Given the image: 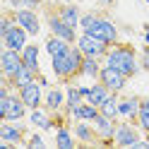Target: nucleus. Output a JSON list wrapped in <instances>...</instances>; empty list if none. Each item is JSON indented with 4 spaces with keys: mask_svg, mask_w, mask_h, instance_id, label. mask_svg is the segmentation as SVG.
Returning <instances> with one entry per match:
<instances>
[{
    "mask_svg": "<svg viewBox=\"0 0 149 149\" xmlns=\"http://www.w3.org/2000/svg\"><path fill=\"white\" fill-rule=\"evenodd\" d=\"M104 65H111L118 72H123L125 77H135L137 70L142 65L137 63V53L130 43H113L108 46V53L104 55Z\"/></svg>",
    "mask_w": 149,
    "mask_h": 149,
    "instance_id": "f257e3e1",
    "label": "nucleus"
},
{
    "mask_svg": "<svg viewBox=\"0 0 149 149\" xmlns=\"http://www.w3.org/2000/svg\"><path fill=\"white\" fill-rule=\"evenodd\" d=\"M82 60H84V53L79 51L77 43H72V48L68 53L51 58V65H53V72H55L58 79L70 82V79L77 77V74H82Z\"/></svg>",
    "mask_w": 149,
    "mask_h": 149,
    "instance_id": "f03ea898",
    "label": "nucleus"
},
{
    "mask_svg": "<svg viewBox=\"0 0 149 149\" xmlns=\"http://www.w3.org/2000/svg\"><path fill=\"white\" fill-rule=\"evenodd\" d=\"M26 108H29V106L22 101L19 91H17V94L0 96V120H12V123H17V120L24 118Z\"/></svg>",
    "mask_w": 149,
    "mask_h": 149,
    "instance_id": "7ed1b4c3",
    "label": "nucleus"
},
{
    "mask_svg": "<svg viewBox=\"0 0 149 149\" xmlns=\"http://www.w3.org/2000/svg\"><path fill=\"white\" fill-rule=\"evenodd\" d=\"M77 46H79V51L84 53V55L101 58V60H104V55L108 53V43L101 41V39H96V36L89 34V31H82V34L77 36Z\"/></svg>",
    "mask_w": 149,
    "mask_h": 149,
    "instance_id": "20e7f679",
    "label": "nucleus"
},
{
    "mask_svg": "<svg viewBox=\"0 0 149 149\" xmlns=\"http://www.w3.org/2000/svg\"><path fill=\"white\" fill-rule=\"evenodd\" d=\"M22 68H24L22 53H19V51H12V48H3V53H0V70H3V79L10 82Z\"/></svg>",
    "mask_w": 149,
    "mask_h": 149,
    "instance_id": "39448f33",
    "label": "nucleus"
},
{
    "mask_svg": "<svg viewBox=\"0 0 149 149\" xmlns=\"http://www.w3.org/2000/svg\"><path fill=\"white\" fill-rule=\"evenodd\" d=\"M46 24H48V29L53 36H60V39L70 41V43H77V29L70 26L68 22H63V17L58 12H48L46 15Z\"/></svg>",
    "mask_w": 149,
    "mask_h": 149,
    "instance_id": "423d86ee",
    "label": "nucleus"
},
{
    "mask_svg": "<svg viewBox=\"0 0 149 149\" xmlns=\"http://www.w3.org/2000/svg\"><path fill=\"white\" fill-rule=\"evenodd\" d=\"M89 34H94L96 39H101V41H106L108 46H113V43H118V39H120V34H118V26L108 19V17H104V15H99V19L94 22V26L89 29Z\"/></svg>",
    "mask_w": 149,
    "mask_h": 149,
    "instance_id": "0eeeda50",
    "label": "nucleus"
},
{
    "mask_svg": "<svg viewBox=\"0 0 149 149\" xmlns=\"http://www.w3.org/2000/svg\"><path fill=\"white\" fill-rule=\"evenodd\" d=\"M116 127H118L116 118H108L104 113H99L94 118V130L99 135V144H116Z\"/></svg>",
    "mask_w": 149,
    "mask_h": 149,
    "instance_id": "6e6552de",
    "label": "nucleus"
},
{
    "mask_svg": "<svg viewBox=\"0 0 149 149\" xmlns=\"http://www.w3.org/2000/svg\"><path fill=\"white\" fill-rule=\"evenodd\" d=\"M29 36H31V34L26 31L22 24H17V22H15L10 29L3 34V46H5V48H12V51H19V53H22V51H24V46L29 43Z\"/></svg>",
    "mask_w": 149,
    "mask_h": 149,
    "instance_id": "1a4fd4ad",
    "label": "nucleus"
},
{
    "mask_svg": "<svg viewBox=\"0 0 149 149\" xmlns=\"http://www.w3.org/2000/svg\"><path fill=\"white\" fill-rule=\"evenodd\" d=\"M12 15H15V22L22 24L31 36H39V34H41V19H39V15H36V10H29V7H17V10H12Z\"/></svg>",
    "mask_w": 149,
    "mask_h": 149,
    "instance_id": "9d476101",
    "label": "nucleus"
},
{
    "mask_svg": "<svg viewBox=\"0 0 149 149\" xmlns=\"http://www.w3.org/2000/svg\"><path fill=\"white\" fill-rule=\"evenodd\" d=\"M139 125L132 120H120L116 127V144L118 147H132L135 142H139Z\"/></svg>",
    "mask_w": 149,
    "mask_h": 149,
    "instance_id": "9b49d317",
    "label": "nucleus"
},
{
    "mask_svg": "<svg viewBox=\"0 0 149 149\" xmlns=\"http://www.w3.org/2000/svg\"><path fill=\"white\" fill-rule=\"evenodd\" d=\"M26 130L22 125V120H17V123H12V120H3L0 123V139H5V142H12V144H24L26 139Z\"/></svg>",
    "mask_w": 149,
    "mask_h": 149,
    "instance_id": "f8f14e48",
    "label": "nucleus"
},
{
    "mask_svg": "<svg viewBox=\"0 0 149 149\" xmlns=\"http://www.w3.org/2000/svg\"><path fill=\"white\" fill-rule=\"evenodd\" d=\"M127 79L130 77H125L123 72H118L116 68H111V65H104V68H101V74H99V82H104L111 91H118V94L125 89V82Z\"/></svg>",
    "mask_w": 149,
    "mask_h": 149,
    "instance_id": "ddd939ff",
    "label": "nucleus"
},
{
    "mask_svg": "<svg viewBox=\"0 0 149 149\" xmlns=\"http://www.w3.org/2000/svg\"><path fill=\"white\" fill-rule=\"evenodd\" d=\"M19 91V96H22V101L26 106H29V111L31 108H39L41 104H43V87H41V82L39 79H34L31 84H26V87H22V89H17Z\"/></svg>",
    "mask_w": 149,
    "mask_h": 149,
    "instance_id": "4468645a",
    "label": "nucleus"
},
{
    "mask_svg": "<svg viewBox=\"0 0 149 149\" xmlns=\"http://www.w3.org/2000/svg\"><path fill=\"white\" fill-rule=\"evenodd\" d=\"M139 96H120L118 99V118L120 120H132L137 123V113H139Z\"/></svg>",
    "mask_w": 149,
    "mask_h": 149,
    "instance_id": "2eb2a0df",
    "label": "nucleus"
},
{
    "mask_svg": "<svg viewBox=\"0 0 149 149\" xmlns=\"http://www.w3.org/2000/svg\"><path fill=\"white\" fill-rule=\"evenodd\" d=\"M55 113L53 111H48V108H31L29 111V123L34 125V127H39V130H53V125H55V118H53Z\"/></svg>",
    "mask_w": 149,
    "mask_h": 149,
    "instance_id": "dca6fc26",
    "label": "nucleus"
},
{
    "mask_svg": "<svg viewBox=\"0 0 149 149\" xmlns=\"http://www.w3.org/2000/svg\"><path fill=\"white\" fill-rule=\"evenodd\" d=\"M74 137H77V142L82 144H99V135L94 130V123L89 125V120H74Z\"/></svg>",
    "mask_w": 149,
    "mask_h": 149,
    "instance_id": "f3484780",
    "label": "nucleus"
},
{
    "mask_svg": "<svg viewBox=\"0 0 149 149\" xmlns=\"http://www.w3.org/2000/svg\"><path fill=\"white\" fill-rule=\"evenodd\" d=\"M43 106L48 111H53V113H58V111L65 106V89L51 87L48 91H46V96H43Z\"/></svg>",
    "mask_w": 149,
    "mask_h": 149,
    "instance_id": "a211bd4d",
    "label": "nucleus"
},
{
    "mask_svg": "<svg viewBox=\"0 0 149 149\" xmlns=\"http://www.w3.org/2000/svg\"><path fill=\"white\" fill-rule=\"evenodd\" d=\"M101 113V108L99 106H94V104H89V101H82L79 106H74L72 111H70V116L74 118V120H89V123H94V118Z\"/></svg>",
    "mask_w": 149,
    "mask_h": 149,
    "instance_id": "6ab92c4d",
    "label": "nucleus"
},
{
    "mask_svg": "<svg viewBox=\"0 0 149 149\" xmlns=\"http://www.w3.org/2000/svg\"><path fill=\"white\" fill-rule=\"evenodd\" d=\"M43 48H46V53H48L51 58H55V55L68 53V51L72 48V43H70V41H65V39H60V36H53V34H51L48 39H46Z\"/></svg>",
    "mask_w": 149,
    "mask_h": 149,
    "instance_id": "aec40b11",
    "label": "nucleus"
},
{
    "mask_svg": "<svg viewBox=\"0 0 149 149\" xmlns=\"http://www.w3.org/2000/svg\"><path fill=\"white\" fill-rule=\"evenodd\" d=\"M22 60H24V65H26V68H29L31 72L41 74V63H39V46H36V43H26V46H24V51H22Z\"/></svg>",
    "mask_w": 149,
    "mask_h": 149,
    "instance_id": "412c9836",
    "label": "nucleus"
},
{
    "mask_svg": "<svg viewBox=\"0 0 149 149\" xmlns=\"http://www.w3.org/2000/svg\"><path fill=\"white\" fill-rule=\"evenodd\" d=\"M111 94H113V91H111L106 84H104V82H99L96 79V84H91L89 87V94H87V101H89V104H94V106H99L101 108V104H104V101L111 96Z\"/></svg>",
    "mask_w": 149,
    "mask_h": 149,
    "instance_id": "4be33fe9",
    "label": "nucleus"
},
{
    "mask_svg": "<svg viewBox=\"0 0 149 149\" xmlns=\"http://www.w3.org/2000/svg\"><path fill=\"white\" fill-rule=\"evenodd\" d=\"M74 130H70L68 125H58V130H55V147L58 149H72L74 147V142H77V137L72 135Z\"/></svg>",
    "mask_w": 149,
    "mask_h": 149,
    "instance_id": "5701e85b",
    "label": "nucleus"
},
{
    "mask_svg": "<svg viewBox=\"0 0 149 149\" xmlns=\"http://www.w3.org/2000/svg\"><path fill=\"white\" fill-rule=\"evenodd\" d=\"M58 15L63 17V22H68L70 26H74V29H77V26H79V19H82V12H79V7L74 5V3H68V5H60V7H58Z\"/></svg>",
    "mask_w": 149,
    "mask_h": 149,
    "instance_id": "b1692460",
    "label": "nucleus"
},
{
    "mask_svg": "<svg viewBox=\"0 0 149 149\" xmlns=\"http://www.w3.org/2000/svg\"><path fill=\"white\" fill-rule=\"evenodd\" d=\"M101 68H104L101 58H91V55H84V60H82V77H89V79H99V74H101Z\"/></svg>",
    "mask_w": 149,
    "mask_h": 149,
    "instance_id": "393cba45",
    "label": "nucleus"
},
{
    "mask_svg": "<svg viewBox=\"0 0 149 149\" xmlns=\"http://www.w3.org/2000/svg\"><path fill=\"white\" fill-rule=\"evenodd\" d=\"M36 77H39V74H36V72H31V70L24 65V68H22L19 72H17L10 82H5V84H10L12 89H22V87H26V84H31V82H34Z\"/></svg>",
    "mask_w": 149,
    "mask_h": 149,
    "instance_id": "a878e982",
    "label": "nucleus"
},
{
    "mask_svg": "<svg viewBox=\"0 0 149 149\" xmlns=\"http://www.w3.org/2000/svg\"><path fill=\"white\" fill-rule=\"evenodd\" d=\"M82 101H87V99H84V94H82L79 84H77V87L70 84L68 89H65V113H70V111H72L74 106H79Z\"/></svg>",
    "mask_w": 149,
    "mask_h": 149,
    "instance_id": "bb28decb",
    "label": "nucleus"
},
{
    "mask_svg": "<svg viewBox=\"0 0 149 149\" xmlns=\"http://www.w3.org/2000/svg\"><path fill=\"white\" fill-rule=\"evenodd\" d=\"M118 99H120V94H118V91H113V94H111L104 104H101V113L118 120Z\"/></svg>",
    "mask_w": 149,
    "mask_h": 149,
    "instance_id": "cd10ccee",
    "label": "nucleus"
},
{
    "mask_svg": "<svg viewBox=\"0 0 149 149\" xmlns=\"http://www.w3.org/2000/svg\"><path fill=\"white\" fill-rule=\"evenodd\" d=\"M137 125L142 132H149V99L139 101V113H137Z\"/></svg>",
    "mask_w": 149,
    "mask_h": 149,
    "instance_id": "c85d7f7f",
    "label": "nucleus"
},
{
    "mask_svg": "<svg viewBox=\"0 0 149 149\" xmlns=\"http://www.w3.org/2000/svg\"><path fill=\"white\" fill-rule=\"evenodd\" d=\"M96 19H99V12H87V15H82V19H79V29H82V31H89L91 26H94Z\"/></svg>",
    "mask_w": 149,
    "mask_h": 149,
    "instance_id": "c756f323",
    "label": "nucleus"
},
{
    "mask_svg": "<svg viewBox=\"0 0 149 149\" xmlns=\"http://www.w3.org/2000/svg\"><path fill=\"white\" fill-rule=\"evenodd\" d=\"M24 147H26V149H46V142H43V137H41L39 132H34V135H29V139L24 142Z\"/></svg>",
    "mask_w": 149,
    "mask_h": 149,
    "instance_id": "7c9ffc66",
    "label": "nucleus"
},
{
    "mask_svg": "<svg viewBox=\"0 0 149 149\" xmlns=\"http://www.w3.org/2000/svg\"><path fill=\"white\" fill-rule=\"evenodd\" d=\"M12 24H15V15H12V12H5L3 17H0V36H3L7 29H10Z\"/></svg>",
    "mask_w": 149,
    "mask_h": 149,
    "instance_id": "2f4dec72",
    "label": "nucleus"
},
{
    "mask_svg": "<svg viewBox=\"0 0 149 149\" xmlns=\"http://www.w3.org/2000/svg\"><path fill=\"white\" fill-rule=\"evenodd\" d=\"M139 65H142V70H147L149 72V46L142 51V58H139Z\"/></svg>",
    "mask_w": 149,
    "mask_h": 149,
    "instance_id": "473e14b6",
    "label": "nucleus"
},
{
    "mask_svg": "<svg viewBox=\"0 0 149 149\" xmlns=\"http://www.w3.org/2000/svg\"><path fill=\"white\" fill-rule=\"evenodd\" d=\"M144 43L149 46V24H144Z\"/></svg>",
    "mask_w": 149,
    "mask_h": 149,
    "instance_id": "72a5a7b5",
    "label": "nucleus"
},
{
    "mask_svg": "<svg viewBox=\"0 0 149 149\" xmlns=\"http://www.w3.org/2000/svg\"><path fill=\"white\" fill-rule=\"evenodd\" d=\"M36 79H39V82H41V87H48V79H46V77H43V74H39V77H36Z\"/></svg>",
    "mask_w": 149,
    "mask_h": 149,
    "instance_id": "f704fd0d",
    "label": "nucleus"
},
{
    "mask_svg": "<svg viewBox=\"0 0 149 149\" xmlns=\"http://www.w3.org/2000/svg\"><path fill=\"white\" fill-rule=\"evenodd\" d=\"M99 3H101V5H106V7H111V5L116 3V0H99Z\"/></svg>",
    "mask_w": 149,
    "mask_h": 149,
    "instance_id": "c9c22d12",
    "label": "nucleus"
},
{
    "mask_svg": "<svg viewBox=\"0 0 149 149\" xmlns=\"http://www.w3.org/2000/svg\"><path fill=\"white\" fill-rule=\"evenodd\" d=\"M144 135H147V137H144V139H147V142H149V132H144Z\"/></svg>",
    "mask_w": 149,
    "mask_h": 149,
    "instance_id": "e433bc0d",
    "label": "nucleus"
},
{
    "mask_svg": "<svg viewBox=\"0 0 149 149\" xmlns=\"http://www.w3.org/2000/svg\"><path fill=\"white\" fill-rule=\"evenodd\" d=\"M65 3H72V0H65Z\"/></svg>",
    "mask_w": 149,
    "mask_h": 149,
    "instance_id": "4c0bfd02",
    "label": "nucleus"
},
{
    "mask_svg": "<svg viewBox=\"0 0 149 149\" xmlns=\"http://www.w3.org/2000/svg\"><path fill=\"white\" fill-rule=\"evenodd\" d=\"M147 3H149V0H147Z\"/></svg>",
    "mask_w": 149,
    "mask_h": 149,
    "instance_id": "58836bf2",
    "label": "nucleus"
},
{
    "mask_svg": "<svg viewBox=\"0 0 149 149\" xmlns=\"http://www.w3.org/2000/svg\"><path fill=\"white\" fill-rule=\"evenodd\" d=\"M41 3H43V0H41Z\"/></svg>",
    "mask_w": 149,
    "mask_h": 149,
    "instance_id": "ea45409f",
    "label": "nucleus"
}]
</instances>
